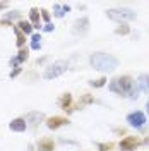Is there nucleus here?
Masks as SVG:
<instances>
[{
  "label": "nucleus",
  "instance_id": "nucleus-21",
  "mask_svg": "<svg viewBox=\"0 0 149 151\" xmlns=\"http://www.w3.org/2000/svg\"><path fill=\"white\" fill-rule=\"evenodd\" d=\"M98 146H100V151H110L112 150V142H108V144H98Z\"/></svg>",
  "mask_w": 149,
  "mask_h": 151
},
{
  "label": "nucleus",
  "instance_id": "nucleus-22",
  "mask_svg": "<svg viewBox=\"0 0 149 151\" xmlns=\"http://www.w3.org/2000/svg\"><path fill=\"white\" fill-rule=\"evenodd\" d=\"M129 31H130V29L127 28V26H123V28H118V29H117V35H127Z\"/></svg>",
  "mask_w": 149,
  "mask_h": 151
},
{
  "label": "nucleus",
  "instance_id": "nucleus-8",
  "mask_svg": "<svg viewBox=\"0 0 149 151\" xmlns=\"http://www.w3.org/2000/svg\"><path fill=\"white\" fill-rule=\"evenodd\" d=\"M65 124H69V120L64 119V117H52V119H48L47 125L50 129H58L60 125H65Z\"/></svg>",
  "mask_w": 149,
  "mask_h": 151
},
{
  "label": "nucleus",
  "instance_id": "nucleus-16",
  "mask_svg": "<svg viewBox=\"0 0 149 151\" xmlns=\"http://www.w3.org/2000/svg\"><path fill=\"white\" fill-rule=\"evenodd\" d=\"M19 28H21V31H24L26 35H29L31 29H33V26H31L29 22H26V21H21V22H19Z\"/></svg>",
  "mask_w": 149,
  "mask_h": 151
},
{
  "label": "nucleus",
  "instance_id": "nucleus-26",
  "mask_svg": "<svg viewBox=\"0 0 149 151\" xmlns=\"http://www.w3.org/2000/svg\"><path fill=\"white\" fill-rule=\"evenodd\" d=\"M5 7H7V2H0V10L5 9Z\"/></svg>",
  "mask_w": 149,
  "mask_h": 151
},
{
  "label": "nucleus",
  "instance_id": "nucleus-1",
  "mask_svg": "<svg viewBox=\"0 0 149 151\" xmlns=\"http://www.w3.org/2000/svg\"><path fill=\"white\" fill-rule=\"evenodd\" d=\"M89 62L91 65L96 69V70H101V72H110V70H115L118 67V60L113 55H108V53H103V52H96L89 57Z\"/></svg>",
  "mask_w": 149,
  "mask_h": 151
},
{
  "label": "nucleus",
  "instance_id": "nucleus-6",
  "mask_svg": "<svg viewBox=\"0 0 149 151\" xmlns=\"http://www.w3.org/2000/svg\"><path fill=\"white\" fill-rule=\"evenodd\" d=\"M87 26H89V21L86 17H82V19H77L74 22V28H72V33L74 35H86V31H87Z\"/></svg>",
  "mask_w": 149,
  "mask_h": 151
},
{
  "label": "nucleus",
  "instance_id": "nucleus-24",
  "mask_svg": "<svg viewBox=\"0 0 149 151\" xmlns=\"http://www.w3.org/2000/svg\"><path fill=\"white\" fill-rule=\"evenodd\" d=\"M41 12H43V19H45V21H48V19H50V14H48L47 10H41Z\"/></svg>",
  "mask_w": 149,
  "mask_h": 151
},
{
  "label": "nucleus",
  "instance_id": "nucleus-4",
  "mask_svg": "<svg viewBox=\"0 0 149 151\" xmlns=\"http://www.w3.org/2000/svg\"><path fill=\"white\" fill-rule=\"evenodd\" d=\"M106 16L113 21H132L135 19V12L130 9H110Z\"/></svg>",
  "mask_w": 149,
  "mask_h": 151
},
{
  "label": "nucleus",
  "instance_id": "nucleus-23",
  "mask_svg": "<svg viewBox=\"0 0 149 151\" xmlns=\"http://www.w3.org/2000/svg\"><path fill=\"white\" fill-rule=\"evenodd\" d=\"M9 17L10 19H16V17H19V12L16 10V12H12V14H9Z\"/></svg>",
  "mask_w": 149,
  "mask_h": 151
},
{
  "label": "nucleus",
  "instance_id": "nucleus-14",
  "mask_svg": "<svg viewBox=\"0 0 149 151\" xmlns=\"http://www.w3.org/2000/svg\"><path fill=\"white\" fill-rule=\"evenodd\" d=\"M29 17H31V21H33L34 28H39V16H38V10L36 9H31V12H29Z\"/></svg>",
  "mask_w": 149,
  "mask_h": 151
},
{
  "label": "nucleus",
  "instance_id": "nucleus-17",
  "mask_svg": "<svg viewBox=\"0 0 149 151\" xmlns=\"http://www.w3.org/2000/svg\"><path fill=\"white\" fill-rule=\"evenodd\" d=\"M31 40H33V43H31V48H33V50H38V48L41 47V43H39L41 38H39V35H33Z\"/></svg>",
  "mask_w": 149,
  "mask_h": 151
},
{
  "label": "nucleus",
  "instance_id": "nucleus-27",
  "mask_svg": "<svg viewBox=\"0 0 149 151\" xmlns=\"http://www.w3.org/2000/svg\"><path fill=\"white\" fill-rule=\"evenodd\" d=\"M148 112H149V101H148Z\"/></svg>",
  "mask_w": 149,
  "mask_h": 151
},
{
  "label": "nucleus",
  "instance_id": "nucleus-3",
  "mask_svg": "<svg viewBox=\"0 0 149 151\" xmlns=\"http://www.w3.org/2000/svg\"><path fill=\"white\" fill-rule=\"evenodd\" d=\"M67 67H69V64H67L65 60H57L53 65H50L47 70H45L43 77H45V79H53V77H58V76H62L67 70Z\"/></svg>",
  "mask_w": 149,
  "mask_h": 151
},
{
  "label": "nucleus",
  "instance_id": "nucleus-12",
  "mask_svg": "<svg viewBox=\"0 0 149 151\" xmlns=\"http://www.w3.org/2000/svg\"><path fill=\"white\" fill-rule=\"evenodd\" d=\"M38 148H39V151H53V141L52 139H43V141H39Z\"/></svg>",
  "mask_w": 149,
  "mask_h": 151
},
{
  "label": "nucleus",
  "instance_id": "nucleus-13",
  "mask_svg": "<svg viewBox=\"0 0 149 151\" xmlns=\"http://www.w3.org/2000/svg\"><path fill=\"white\" fill-rule=\"evenodd\" d=\"M41 119H43V113H39V112H31L26 115V120L31 124H38Z\"/></svg>",
  "mask_w": 149,
  "mask_h": 151
},
{
  "label": "nucleus",
  "instance_id": "nucleus-11",
  "mask_svg": "<svg viewBox=\"0 0 149 151\" xmlns=\"http://www.w3.org/2000/svg\"><path fill=\"white\" fill-rule=\"evenodd\" d=\"M69 10H70L69 5H58V4H57L55 7H53V14H55L57 17H64L65 12H69Z\"/></svg>",
  "mask_w": 149,
  "mask_h": 151
},
{
  "label": "nucleus",
  "instance_id": "nucleus-5",
  "mask_svg": "<svg viewBox=\"0 0 149 151\" xmlns=\"http://www.w3.org/2000/svg\"><path fill=\"white\" fill-rule=\"evenodd\" d=\"M127 122H129V125H132V127L140 129V127L146 124V115H144L142 112H134V113H130V115L127 117Z\"/></svg>",
  "mask_w": 149,
  "mask_h": 151
},
{
  "label": "nucleus",
  "instance_id": "nucleus-15",
  "mask_svg": "<svg viewBox=\"0 0 149 151\" xmlns=\"http://www.w3.org/2000/svg\"><path fill=\"white\" fill-rule=\"evenodd\" d=\"M28 58V50H22V52H19V57H16L14 60H12V64L16 65V64H19V62H24Z\"/></svg>",
  "mask_w": 149,
  "mask_h": 151
},
{
  "label": "nucleus",
  "instance_id": "nucleus-18",
  "mask_svg": "<svg viewBox=\"0 0 149 151\" xmlns=\"http://www.w3.org/2000/svg\"><path fill=\"white\" fill-rule=\"evenodd\" d=\"M105 81H106V79H105V77H101V79H98V81H91L89 84L94 86V88H101V86H105Z\"/></svg>",
  "mask_w": 149,
  "mask_h": 151
},
{
  "label": "nucleus",
  "instance_id": "nucleus-20",
  "mask_svg": "<svg viewBox=\"0 0 149 151\" xmlns=\"http://www.w3.org/2000/svg\"><path fill=\"white\" fill-rule=\"evenodd\" d=\"M69 103H70V94H64V98L60 100V105L62 106H67Z\"/></svg>",
  "mask_w": 149,
  "mask_h": 151
},
{
  "label": "nucleus",
  "instance_id": "nucleus-10",
  "mask_svg": "<svg viewBox=\"0 0 149 151\" xmlns=\"http://www.w3.org/2000/svg\"><path fill=\"white\" fill-rule=\"evenodd\" d=\"M137 89H139V91H149V76L148 74L139 76V81H137Z\"/></svg>",
  "mask_w": 149,
  "mask_h": 151
},
{
  "label": "nucleus",
  "instance_id": "nucleus-25",
  "mask_svg": "<svg viewBox=\"0 0 149 151\" xmlns=\"http://www.w3.org/2000/svg\"><path fill=\"white\" fill-rule=\"evenodd\" d=\"M52 29H53V26H52V24H50V22H48L47 26H45V31H52Z\"/></svg>",
  "mask_w": 149,
  "mask_h": 151
},
{
  "label": "nucleus",
  "instance_id": "nucleus-7",
  "mask_svg": "<svg viewBox=\"0 0 149 151\" xmlns=\"http://www.w3.org/2000/svg\"><path fill=\"white\" fill-rule=\"evenodd\" d=\"M137 144H139V141L135 137H125V139H122L120 148H122V151H134Z\"/></svg>",
  "mask_w": 149,
  "mask_h": 151
},
{
  "label": "nucleus",
  "instance_id": "nucleus-9",
  "mask_svg": "<svg viewBox=\"0 0 149 151\" xmlns=\"http://www.w3.org/2000/svg\"><path fill=\"white\" fill-rule=\"evenodd\" d=\"M9 127L12 129V131H16V132H22V131H26V120L16 119V120H12V122L9 124Z\"/></svg>",
  "mask_w": 149,
  "mask_h": 151
},
{
  "label": "nucleus",
  "instance_id": "nucleus-2",
  "mask_svg": "<svg viewBox=\"0 0 149 151\" xmlns=\"http://www.w3.org/2000/svg\"><path fill=\"white\" fill-rule=\"evenodd\" d=\"M132 86H134V81L132 77L129 76H123V77H117L110 83V89L113 93H118V94H127L132 93Z\"/></svg>",
  "mask_w": 149,
  "mask_h": 151
},
{
  "label": "nucleus",
  "instance_id": "nucleus-19",
  "mask_svg": "<svg viewBox=\"0 0 149 151\" xmlns=\"http://www.w3.org/2000/svg\"><path fill=\"white\" fill-rule=\"evenodd\" d=\"M14 31H16V35H17V45H19V47H21V45L24 43V36L21 35V31H19L17 28H14Z\"/></svg>",
  "mask_w": 149,
  "mask_h": 151
}]
</instances>
